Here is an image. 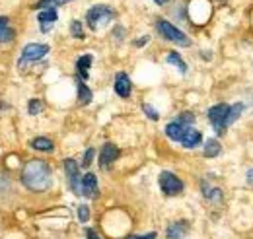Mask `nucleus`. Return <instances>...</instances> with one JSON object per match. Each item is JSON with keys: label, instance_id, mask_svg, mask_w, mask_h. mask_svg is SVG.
Masks as SVG:
<instances>
[{"label": "nucleus", "instance_id": "8", "mask_svg": "<svg viewBox=\"0 0 253 239\" xmlns=\"http://www.w3.org/2000/svg\"><path fill=\"white\" fill-rule=\"evenodd\" d=\"M117 158H119V148H117V146H113L111 142L103 144L101 154H99V167H101V169H107Z\"/></svg>", "mask_w": 253, "mask_h": 239}, {"label": "nucleus", "instance_id": "2", "mask_svg": "<svg viewBox=\"0 0 253 239\" xmlns=\"http://www.w3.org/2000/svg\"><path fill=\"white\" fill-rule=\"evenodd\" d=\"M113 18H115V10H111L105 4H99V6L90 8L88 14H86V22H88L90 30L94 31H97L99 28H103V26H107Z\"/></svg>", "mask_w": 253, "mask_h": 239}, {"label": "nucleus", "instance_id": "7", "mask_svg": "<svg viewBox=\"0 0 253 239\" xmlns=\"http://www.w3.org/2000/svg\"><path fill=\"white\" fill-rule=\"evenodd\" d=\"M47 53H49V47H47V45H41V43H30V45H26V47H24V51H22L20 66H22L24 62H30V60L43 59Z\"/></svg>", "mask_w": 253, "mask_h": 239}, {"label": "nucleus", "instance_id": "13", "mask_svg": "<svg viewBox=\"0 0 253 239\" xmlns=\"http://www.w3.org/2000/svg\"><path fill=\"white\" fill-rule=\"evenodd\" d=\"M185 130H187V126H185V124H181L179 120L169 122V124L166 126V134H168L171 140H177V142H181V138H183Z\"/></svg>", "mask_w": 253, "mask_h": 239}, {"label": "nucleus", "instance_id": "12", "mask_svg": "<svg viewBox=\"0 0 253 239\" xmlns=\"http://www.w3.org/2000/svg\"><path fill=\"white\" fill-rule=\"evenodd\" d=\"M115 93L121 95V97H128L130 95V80L123 72L117 74V78H115Z\"/></svg>", "mask_w": 253, "mask_h": 239}, {"label": "nucleus", "instance_id": "24", "mask_svg": "<svg viewBox=\"0 0 253 239\" xmlns=\"http://www.w3.org/2000/svg\"><path fill=\"white\" fill-rule=\"evenodd\" d=\"M41 109H43L41 99H32V101H30V115H37Z\"/></svg>", "mask_w": 253, "mask_h": 239}, {"label": "nucleus", "instance_id": "5", "mask_svg": "<svg viewBox=\"0 0 253 239\" xmlns=\"http://www.w3.org/2000/svg\"><path fill=\"white\" fill-rule=\"evenodd\" d=\"M228 111H230V107H228V105H224V103L214 105V107H211V109H209V120L212 122L214 130H216L218 134H224V132H226V124H224V120H226Z\"/></svg>", "mask_w": 253, "mask_h": 239}, {"label": "nucleus", "instance_id": "25", "mask_svg": "<svg viewBox=\"0 0 253 239\" xmlns=\"http://www.w3.org/2000/svg\"><path fill=\"white\" fill-rule=\"evenodd\" d=\"M142 109H144V113H146V115H148V117H150L152 120H158L160 115H158V111H156L154 107H150L148 103H144V105H142Z\"/></svg>", "mask_w": 253, "mask_h": 239}, {"label": "nucleus", "instance_id": "26", "mask_svg": "<svg viewBox=\"0 0 253 239\" xmlns=\"http://www.w3.org/2000/svg\"><path fill=\"white\" fill-rule=\"evenodd\" d=\"M78 218H80V222H88V218H90V210L88 206H78Z\"/></svg>", "mask_w": 253, "mask_h": 239}, {"label": "nucleus", "instance_id": "32", "mask_svg": "<svg viewBox=\"0 0 253 239\" xmlns=\"http://www.w3.org/2000/svg\"><path fill=\"white\" fill-rule=\"evenodd\" d=\"M154 2H156V4H166L168 0H154Z\"/></svg>", "mask_w": 253, "mask_h": 239}, {"label": "nucleus", "instance_id": "9", "mask_svg": "<svg viewBox=\"0 0 253 239\" xmlns=\"http://www.w3.org/2000/svg\"><path fill=\"white\" fill-rule=\"evenodd\" d=\"M37 22H39V28H41L43 33L51 31V28H53L55 22H57V10H55V8H51V10H43V12L39 14Z\"/></svg>", "mask_w": 253, "mask_h": 239}, {"label": "nucleus", "instance_id": "31", "mask_svg": "<svg viewBox=\"0 0 253 239\" xmlns=\"http://www.w3.org/2000/svg\"><path fill=\"white\" fill-rule=\"evenodd\" d=\"M248 183L253 187V169H250V171H248Z\"/></svg>", "mask_w": 253, "mask_h": 239}, {"label": "nucleus", "instance_id": "15", "mask_svg": "<svg viewBox=\"0 0 253 239\" xmlns=\"http://www.w3.org/2000/svg\"><path fill=\"white\" fill-rule=\"evenodd\" d=\"M8 22H10L8 18L0 16V43H8V41L14 39V31L10 30V24Z\"/></svg>", "mask_w": 253, "mask_h": 239}, {"label": "nucleus", "instance_id": "16", "mask_svg": "<svg viewBox=\"0 0 253 239\" xmlns=\"http://www.w3.org/2000/svg\"><path fill=\"white\" fill-rule=\"evenodd\" d=\"M90 64H92V55H84L80 57L78 62H76V68H78V74L86 80L88 78V72H90Z\"/></svg>", "mask_w": 253, "mask_h": 239}, {"label": "nucleus", "instance_id": "6", "mask_svg": "<svg viewBox=\"0 0 253 239\" xmlns=\"http://www.w3.org/2000/svg\"><path fill=\"white\" fill-rule=\"evenodd\" d=\"M64 171H66V177H68V185L72 189V193L76 195H82V179H80V173H78V165L74 159H64Z\"/></svg>", "mask_w": 253, "mask_h": 239}, {"label": "nucleus", "instance_id": "29", "mask_svg": "<svg viewBox=\"0 0 253 239\" xmlns=\"http://www.w3.org/2000/svg\"><path fill=\"white\" fill-rule=\"evenodd\" d=\"M128 239H156V234H148V236H132Z\"/></svg>", "mask_w": 253, "mask_h": 239}, {"label": "nucleus", "instance_id": "22", "mask_svg": "<svg viewBox=\"0 0 253 239\" xmlns=\"http://www.w3.org/2000/svg\"><path fill=\"white\" fill-rule=\"evenodd\" d=\"M70 31H72V35L76 37V39H84V31H82V24L80 22H72V26H70Z\"/></svg>", "mask_w": 253, "mask_h": 239}, {"label": "nucleus", "instance_id": "30", "mask_svg": "<svg viewBox=\"0 0 253 239\" xmlns=\"http://www.w3.org/2000/svg\"><path fill=\"white\" fill-rule=\"evenodd\" d=\"M86 238H88V239H101L97 234H95L94 230H86Z\"/></svg>", "mask_w": 253, "mask_h": 239}, {"label": "nucleus", "instance_id": "10", "mask_svg": "<svg viewBox=\"0 0 253 239\" xmlns=\"http://www.w3.org/2000/svg\"><path fill=\"white\" fill-rule=\"evenodd\" d=\"M82 195L88 199H94L97 195V177L94 173H86L82 177Z\"/></svg>", "mask_w": 253, "mask_h": 239}, {"label": "nucleus", "instance_id": "4", "mask_svg": "<svg viewBox=\"0 0 253 239\" xmlns=\"http://www.w3.org/2000/svg\"><path fill=\"white\" fill-rule=\"evenodd\" d=\"M160 189L168 195V197H175L183 191V183L177 179L171 171H162L160 173Z\"/></svg>", "mask_w": 253, "mask_h": 239}, {"label": "nucleus", "instance_id": "23", "mask_svg": "<svg viewBox=\"0 0 253 239\" xmlns=\"http://www.w3.org/2000/svg\"><path fill=\"white\" fill-rule=\"evenodd\" d=\"M59 4V0H39L37 4H35V8H39V10H51L53 6H57Z\"/></svg>", "mask_w": 253, "mask_h": 239}, {"label": "nucleus", "instance_id": "21", "mask_svg": "<svg viewBox=\"0 0 253 239\" xmlns=\"http://www.w3.org/2000/svg\"><path fill=\"white\" fill-rule=\"evenodd\" d=\"M168 62H169V64H175V66L179 68V72H181V74H185V72H187V64L183 62V59H181L177 53H169V55H168Z\"/></svg>", "mask_w": 253, "mask_h": 239}, {"label": "nucleus", "instance_id": "27", "mask_svg": "<svg viewBox=\"0 0 253 239\" xmlns=\"http://www.w3.org/2000/svg\"><path fill=\"white\" fill-rule=\"evenodd\" d=\"M193 120H195V115H193V113H181V115H179V122L185 124V126L191 124Z\"/></svg>", "mask_w": 253, "mask_h": 239}, {"label": "nucleus", "instance_id": "1", "mask_svg": "<svg viewBox=\"0 0 253 239\" xmlns=\"http://www.w3.org/2000/svg\"><path fill=\"white\" fill-rule=\"evenodd\" d=\"M22 181L30 191H35V193L47 191L51 187V169H49V165L45 161L32 159V161H28L24 165Z\"/></svg>", "mask_w": 253, "mask_h": 239}, {"label": "nucleus", "instance_id": "14", "mask_svg": "<svg viewBox=\"0 0 253 239\" xmlns=\"http://www.w3.org/2000/svg\"><path fill=\"white\" fill-rule=\"evenodd\" d=\"M187 232H189L187 222H175V224H171V226L168 228V236H169V239H183L185 236H187Z\"/></svg>", "mask_w": 253, "mask_h": 239}, {"label": "nucleus", "instance_id": "17", "mask_svg": "<svg viewBox=\"0 0 253 239\" xmlns=\"http://www.w3.org/2000/svg\"><path fill=\"white\" fill-rule=\"evenodd\" d=\"M244 113V105L242 103H236V105H232L230 107V111H228V115H226V120H224V124H226V128L234 122V120L240 119V115Z\"/></svg>", "mask_w": 253, "mask_h": 239}, {"label": "nucleus", "instance_id": "3", "mask_svg": "<svg viewBox=\"0 0 253 239\" xmlns=\"http://www.w3.org/2000/svg\"><path fill=\"white\" fill-rule=\"evenodd\" d=\"M158 31L162 33V37H166L168 41H171L175 45H181V47H189L191 45L189 37L181 30H177L175 26H171L169 22H166V20H158Z\"/></svg>", "mask_w": 253, "mask_h": 239}, {"label": "nucleus", "instance_id": "20", "mask_svg": "<svg viewBox=\"0 0 253 239\" xmlns=\"http://www.w3.org/2000/svg\"><path fill=\"white\" fill-rule=\"evenodd\" d=\"M32 148L41 150V152H51L53 150V142L49 138H35V140H32Z\"/></svg>", "mask_w": 253, "mask_h": 239}, {"label": "nucleus", "instance_id": "19", "mask_svg": "<svg viewBox=\"0 0 253 239\" xmlns=\"http://www.w3.org/2000/svg\"><path fill=\"white\" fill-rule=\"evenodd\" d=\"M218 152H220V142L218 140H209L207 144H205V156L207 158H214V156H218Z\"/></svg>", "mask_w": 253, "mask_h": 239}, {"label": "nucleus", "instance_id": "28", "mask_svg": "<svg viewBox=\"0 0 253 239\" xmlns=\"http://www.w3.org/2000/svg\"><path fill=\"white\" fill-rule=\"evenodd\" d=\"M92 158H94V150L90 148L86 154H84V161H82V165H84V167H88V165L92 163Z\"/></svg>", "mask_w": 253, "mask_h": 239}, {"label": "nucleus", "instance_id": "11", "mask_svg": "<svg viewBox=\"0 0 253 239\" xmlns=\"http://www.w3.org/2000/svg\"><path fill=\"white\" fill-rule=\"evenodd\" d=\"M201 140H203L201 132H199L197 128H193V126H187V130H185V134H183V138H181V144H183L185 148H195V146L201 144Z\"/></svg>", "mask_w": 253, "mask_h": 239}, {"label": "nucleus", "instance_id": "33", "mask_svg": "<svg viewBox=\"0 0 253 239\" xmlns=\"http://www.w3.org/2000/svg\"><path fill=\"white\" fill-rule=\"evenodd\" d=\"M61 2H68V0H61Z\"/></svg>", "mask_w": 253, "mask_h": 239}, {"label": "nucleus", "instance_id": "18", "mask_svg": "<svg viewBox=\"0 0 253 239\" xmlns=\"http://www.w3.org/2000/svg\"><path fill=\"white\" fill-rule=\"evenodd\" d=\"M78 99H80L82 105H86V103L92 101V91H90V88L84 82H78Z\"/></svg>", "mask_w": 253, "mask_h": 239}]
</instances>
